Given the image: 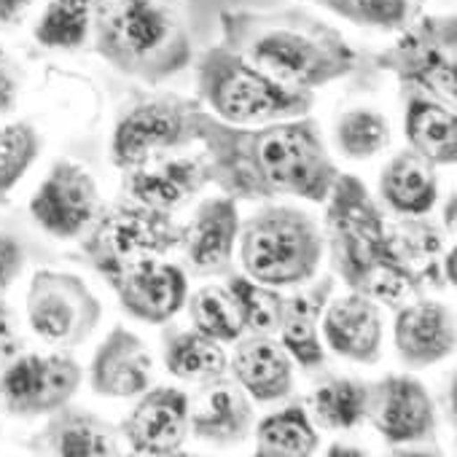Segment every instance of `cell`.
<instances>
[{
    "mask_svg": "<svg viewBox=\"0 0 457 457\" xmlns=\"http://www.w3.org/2000/svg\"><path fill=\"white\" fill-rule=\"evenodd\" d=\"M331 454H363V452H361V449H353V452H350V449H342L339 444H334Z\"/></svg>",
    "mask_w": 457,
    "mask_h": 457,
    "instance_id": "43",
    "label": "cell"
},
{
    "mask_svg": "<svg viewBox=\"0 0 457 457\" xmlns=\"http://www.w3.org/2000/svg\"><path fill=\"white\" fill-rule=\"evenodd\" d=\"M20 95H22V68L0 46V116H6L17 108Z\"/></svg>",
    "mask_w": 457,
    "mask_h": 457,
    "instance_id": "38",
    "label": "cell"
},
{
    "mask_svg": "<svg viewBox=\"0 0 457 457\" xmlns=\"http://www.w3.org/2000/svg\"><path fill=\"white\" fill-rule=\"evenodd\" d=\"M30 449L54 457H111L121 452L119 433L108 420L68 403L49 414V422L30 441Z\"/></svg>",
    "mask_w": 457,
    "mask_h": 457,
    "instance_id": "22",
    "label": "cell"
},
{
    "mask_svg": "<svg viewBox=\"0 0 457 457\" xmlns=\"http://www.w3.org/2000/svg\"><path fill=\"white\" fill-rule=\"evenodd\" d=\"M379 194L398 215H428L438 199L436 170L411 148L401 151L382 167Z\"/></svg>",
    "mask_w": 457,
    "mask_h": 457,
    "instance_id": "26",
    "label": "cell"
},
{
    "mask_svg": "<svg viewBox=\"0 0 457 457\" xmlns=\"http://www.w3.org/2000/svg\"><path fill=\"white\" fill-rule=\"evenodd\" d=\"M226 288L237 302L248 334H278L283 320V304H286V296H280L278 288L243 275H228Z\"/></svg>",
    "mask_w": 457,
    "mask_h": 457,
    "instance_id": "35",
    "label": "cell"
},
{
    "mask_svg": "<svg viewBox=\"0 0 457 457\" xmlns=\"http://www.w3.org/2000/svg\"><path fill=\"white\" fill-rule=\"evenodd\" d=\"M25 310L33 334L60 350L84 345L103 318V304L89 286L79 275L57 270L33 275Z\"/></svg>",
    "mask_w": 457,
    "mask_h": 457,
    "instance_id": "9",
    "label": "cell"
},
{
    "mask_svg": "<svg viewBox=\"0 0 457 457\" xmlns=\"http://www.w3.org/2000/svg\"><path fill=\"white\" fill-rule=\"evenodd\" d=\"M183 237V226L170 215V210H156L132 199L100 207L95 220L81 237V251L87 262L97 270L103 264L162 256L175 251Z\"/></svg>",
    "mask_w": 457,
    "mask_h": 457,
    "instance_id": "8",
    "label": "cell"
},
{
    "mask_svg": "<svg viewBox=\"0 0 457 457\" xmlns=\"http://www.w3.org/2000/svg\"><path fill=\"white\" fill-rule=\"evenodd\" d=\"M403 135L414 154L428 159L433 167H452L457 162V116L454 108L420 95L406 92Z\"/></svg>",
    "mask_w": 457,
    "mask_h": 457,
    "instance_id": "25",
    "label": "cell"
},
{
    "mask_svg": "<svg viewBox=\"0 0 457 457\" xmlns=\"http://www.w3.org/2000/svg\"><path fill=\"white\" fill-rule=\"evenodd\" d=\"M38 156L41 135L30 121H14L0 127V204L12 196V191L28 175Z\"/></svg>",
    "mask_w": 457,
    "mask_h": 457,
    "instance_id": "36",
    "label": "cell"
},
{
    "mask_svg": "<svg viewBox=\"0 0 457 457\" xmlns=\"http://www.w3.org/2000/svg\"><path fill=\"white\" fill-rule=\"evenodd\" d=\"M444 278L449 280V286H454V251H449L444 259Z\"/></svg>",
    "mask_w": 457,
    "mask_h": 457,
    "instance_id": "41",
    "label": "cell"
},
{
    "mask_svg": "<svg viewBox=\"0 0 457 457\" xmlns=\"http://www.w3.org/2000/svg\"><path fill=\"white\" fill-rule=\"evenodd\" d=\"M89 36L111 68L145 84H162L194 60L178 0H92Z\"/></svg>",
    "mask_w": 457,
    "mask_h": 457,
    "instance_id": "4",
    "label": "cell"
},
{
    "mask_svg": "<svg viewBox=\"0 0 457 457\" xmlns=\"http://www.w3.org/2000/svg\"><path fill=\"white\" fill-rule=\"evenodd\" d=\"M100 207L95 178L76 162H57L30 199V215L57 240L81 237Z\"/></svg>",
    "mask_w": 457,
    "mask_h": 457,
    "instance_id": "13",
    "label": "cell"
},
{
    "mask_svg": "<svg viewBox=\"0 0 457 457\" xmlns=\"http://www.w3.org/2000/svg\"><path fill=\"white\" fill-rule=\"evenodd\" d=\"M393 237L403 262L414 270L425 288L446 286V278L441 272L444 243L433 223L422 220V215H403V223L393 226Z\"/></svg>",
    "mask_w": 457,
    "mask_h": 457,
    "instance_id": "31",
    "label": "cell"
},
{
    "mask_svg": "<svg viewBox=\"0 0 457 457\" xmlns=\"http://www.w3.org/2000/svg\"><path fill=\"white\" fill-rule=\"evenodd\" d=\"M154 361L143 339L124 326L111 328L92 358L89 382L103 398H135L151 387Z\"/></svg>",
    "mask_w": 457,
    "mask_h": 457,
    "instance_id": "19",
    "label": "cell"
},
{
    "mask_svg": "<svg viewBox=\"0 0 457 457\" xmlns=\"http://www.w3.org/2000/svg\"><path fill=\"white\" fill-rule=\"evenodd\" d=\"M191 132L194 143L204 145L210 183L237 202L278 196L326 202L339 178L318 121L307 116L240 127L215 119L196 103Z\"/></svg>",
    "mask_w": 457,
    "mask_h": 457,
    "instance_id": "1",
    "label": "cell"
},
{
    "mask_svg": "<svg viewBox=\"0 0 457 457\" xmlns=\"http://www.w3.org/2000/svg\"><path fill=\"white\" fill-rule=\"evenodd\" d=\"M232 371L240 387L259 403L280 401L294 387V358L272 334H248L237 339Z\"/></svg>",
    "mask_w": 457,
    "mask_h": 457,
    "instance_id": "23",
    "label": "cell"
},
{
    "mask_svg": "<svg viewBox=\"0 0 457 457\" xmlns=\"http://www.w3.org/2000/svg\"><path fill=\"white\" fill-rule=\"evenodd\" d=\"M25 248L17 237L0 232V296H4L22 275L25 270Z\"/></svg>",
    "mask_w": 457,
    "mask_h": 457,
    "instance_id": "37",
    "label": "cell"
},
{
    "mask_svg": "<svg viewBox=\"0 0 457 457\" xmlns=\"http://www.w3.org/2000/svg\"><path fill=\"white\" fill-rule=\"evenodd\" d=\"M444 220H446V228H449V235L454 232V194L449 196V204L444 207Z\"/></svg>",
    "mask_w": 457,
    "mask_h": 457,
    "instance_id": "42",
    "label": "cell"
},
{
    "mask_svg": "<svg viewBox=\"0 0 457 457\" xmlns=\"http://www.w3.org/2000/svg\"><path fill=\"white\" fill-rule=\"evenodd\" d=\"M188 430L212 444H240L253 430V406L237 379L212 377L188 398Z\"/></svg>",
    "mask_w": 457,
    "mask_h": 457,
    "instance_id": "18",
    "label": "cell"
},
{
    "mask_svg": "<svg viewBox=\"0 0 457 457\" xmlns=\"http://www.w3.org/2000/svg\"><path fill=\"white\" fill-rule=\"evenodd\" d=\"M310 409L318 425L328 430H353L366 420L369 385L353 377H331L315 387Z\"/></svg>",
    "mask_w": 457,
    "mask_h": 457,
    "instance_id": "30",
    "label": "cell"
},
{
    "mask_svg": "<svg viewBox=\"0 0 457 457\" xmlns=\"http://www.w3.org/2000/svg\"><path fill=\"white\" fill-rule=\"evenodd\" d=\"M326 202L331 262L353 294H363L390 310L425 294L422 280L395 245L393 226L385 220L361 178L339 172Z\"/></svg>",
    "mask_w": 457,
    "mask_h": 457,
    "instance_id": "3",
    "label": "cell"
},
{
    "mask_svg": "<svg viewBox=\"0 0 457 457\" xmlns=\"http://www.w3.org/2000/svg\"><path fill=\"white\" fill-rule=\"evenodd\" d=\"M186 302H188L194 328L199 334H204L215 342H237L245 334L237 302L232 294H228V288L204 286Z\"/></svg>",
    "mask_w": 457,
    "mask_h": 457,
    "instance_id": "33",
    "label": "cell"
},
{
    "mask_svg": "<svg viewBox=\"0 0 457 457\" xmlns=\"http://www.w3.org/2000/svg\"><path fill=\"white\" fill-rule=\"evenodd\" d=\"M81 366L62 353H28L0 369V403L17 417H41L65 406L81 387Z\"/></svg>",
    "mask_w": 457,
    "mask_h": 457,
    "instance_id": "11",
    "label": "cell"
},
{
    "mask_svg": "<svg viewBox=\"0 0 457 457\" xmlns=\"http://www.w3.org/2000/svg\"><path fill=\"white\" fill-rule=\"evenodd\" d=\"M121 433L135 454H180L188 436V395L178 387H148L121 422Z\"/></svg>",
    "mask_w": 457,
    "mask_h": 457,
    "instance_id": "15",
    "label": "cell"
},
{
    "mask_svg": "<svg viewBox=\"0 0 457 457\" xmlns=\"http://www.w3.org/2000/svg\"><path fill=\"white\" fill-rule=\"evenodd\" d=\"M121 172H124L121 175L124 196L156 210H175L178 204L191 199L202 186L210 183L204 156L167 159L154 164L143 162Z\"/></svg>",
    "mask_w": 457,
    "mask_h": 457,
    "instance_id": "20",
    "label": "cell"
},
{
    "mask_svg": "<svg viewBox=\"0 0 457 457\" xmlns=\"http://www.w3.org/2000/svg\"><path fill=\"white\" fill-rule=\"evenodd\" d=\"M320 446V433L302 403H291L256 425L259 457H310Z\"/></svg>",
    "mask_w": 457,
    "mask_h": 457,
    "instance_id": "27",
    "label": "cell"
},
{
    "mask_svg": "<svg viewBox=\"0 0 457 457\" xmlns=\"http://www.w3.org/2000/svg\"><path fill=\"white\" fill-rule=\"evenodd\" d=\"M374 430L393 446L425 444L436 438V406L425 385L409 374H387L369 385V409Z\"/></svg>",
    "mask_w": 457,
    "mask_h": 457,
    "instance_id": "14",
    "label": "cell"
},
{
    "mask_svg": "<svg viewBox=\"0 0 457 457\" xmlns=\"http://www.w3.org/2000/svg\"><path fill=\"white\" fill-rule=\"evenodd\" d=\"M390 124L382 113L371 108H353L339 116L334 129V143L342 156L363 162L382 154L390 145Z\"/></svg>",
    "mask_w": 457,
    "mask_h": 457,
    "instance_id": "34",
    "label": "cell"
},
{
    "mask_svg": "<svg viewBox=\"0 0 457 457\" xmlns=\"http://www.w3.org/2000/svg\"><path fill=\"white\" fill-rule=\"evenodd\" d=\"M199 100L154 97L132 105L116 124L111 137V162L119 170L148 162L156 154L194 143L191 111Z\"/></svg>",
    "mask_w": 457,
    "mask_h": 457,
    "instance_id": "10",
    "label": "cell"
},
{
    "mask_svg": "<svg viewBox=\"0 0 457 457\" xmlns=\"http://www.w3.org/2000/svg\"><path fill=\"white\" fill-rule=\"evenodd\" d=\"M223 46L294 89H320L358 68L345 36L304 9H223Z\"/></svg>",
    "mask_w": 457,
    "mask_h": 457,
    "instance_id": "2",
    "label": "cell"
},
{
    "mask_svg": "<svg viewBox=\"0 0 457 457\" xmlns=\"http://www.w3.org/2000/svg\"><path fill=\"white\" fill-rule=\"evenodd\" d=\"M240 262L251 280L272 288L302 286L315 278L323 259L318 223L296 207H264L240 223Z\"/></svg>",
    "mask_w": 457,
    "mask_h": 457,
    "instance_id": "6",
    "label": "cell"
},
{
    "mask_svg": "<svg viewBox=\"0 0 457 457\" xmlns=\"http://www.w3.org/2000/svg\"><path fill=\"white\" fill-rule=\"evenodd\" d=\"M196 95L210 113L226 124H262L307 116L315 95L286 87L223 44L196 57Z\"/></svg>",
    "mask_w": 457,
    "mask_h": 457,
    "instance_id": "5",
    "label": "cell"
},
{
    "mask_svg": "<svg viewBox=\"0 0 457 457\" xmlns=\"http://www.w3.org/2000/svg\"><path fill=\"white\" fill-rule=\"evenodd\" d=\"M164 366L178 379L204 382L226 371L228 355L220 342L199 331H175L164 339Z\"/></svg>",
    "mask_w": 457,
    "mask_h": 457,
    "instance_id": "29",
    "label": "cell"
},
{
    "mask_svg": "<svg viewBox=\"0 0 457 457\" xmlns=\"http://www.w3.org/2000/svg\"><path fill=\"white\" fill-rule=\"evenodd\" d=\"M355 28L379 30V33H403L411 28L428 0H304Z\"/></svg>",
    "mask_w": 457,
    "mask_h": 457,
    "instance_id": "28",
    "label": "cell"
},
{
    "mask_svg": "<svg viewBox=\"0 0 457 457\" xmlns=\"http://www.w3.org/2000/svg\"><path fill=\"white\" fill-rule=\"evenodd\" d=\"M326 345L350 361L377 363L382 353V312L379 304L363 294H350L323 310Z\"/></svg>",
    "mask_w": 457,
    "mask_h": 457,
    "instance_id": "21",
    "label": "cell"
},
{
    "mask_svg": "<svg viewBox=\"0 0 457 457\" xmlns=\"http://www.w3.org/2000/svg\"><path fill=\"white\" fill-rule=\"evenodd\" d=\"M92 33V0H46L36 22V41L44 49L73 52L89 41Z\"/></svg>",
    "mask_w": 457,
    "mask_h": 457,
    "instance_id": "32",
    "label": "cell"
},
{
    "mask_svg": "<svg viewBox=\"0 0 457 457\" xmlns=\"http://www.w3.org/2000/svg\"><path fill=\"white\" fill-rule=\"evenodd\" d=\"M97 272L116 291L119 304L132 318L162 326L172 320L188 299L186 272L175 264L162 262L159 256H143L116 264H103Z\"/></svg>",
    "mask_w": 457,
    "mask_h": 457,
    "instance_id": "12",
    "label": "cell"
},
{
    "mask_svg": "<svg viewBox=\"0 0 457 457\" xmlns=\"http://www.w3.org/2000/svg\"><path fill=\"white\" fill-rule=\"evenodd\" d=\"M38 0H0V25H20Z\"/></svg>",
    "mask_w": 457,
    "mask_h": 457,
    "instance_id": "40",
    "label": "cell"
},
{
    "mask_svg": "<svg viewBox=\"0 0 457 457\" xmlns=\"http://www.w3.org/2000/svg\"><path fill=\"white\" fill-rule=\"evenodd\" d=\"M331 291H334V278L326 275L312 288L288 296L283 304V320L278 328L280 345L307 371L320 369L326 363V350L318 337V320L323 318Z\"/></svg>",
    "mask_w": 457,
    "mask_h": 457,
    "instance_id": "24",
    "label": "cell"
},
{
    "mask_svg": "<svg viewBox=\"0 0 457 457\" xmlns=\"http://www.w3.org/2000/svg\"><path fill=\"white\" fill-rule=\"evenodd\" d=\"M240 235L237 199L215 196L196 207L194 218L183 226L180 251L196 275H226L232 270L235 245Z\"/></svg>",
    "mask_w": 457,
    "mask_h": 457,
    "instance_id": "16",
    "label": "cell"
},
{
    "mask_svg": "<svg viewBox=\"0 0 457 457\" xmlns=\"http://www.w3.org/2000/svg\"><path fill=\"white\" fill-rule=\"evenodd\" d=\"M25 342L17 326V318L12 312V307L0 299V369H4L12 358H17L22 353Z\"/></svg>",
    "mask_w": 457,
    "mask_h": 457,
    "instance_id": "39",
    "label": "cell"
},
{
    "mask_svg": "<svg viewBox=\"0 0 457 457\" xmlns=\"http://www.w3.org/2000/svg\"><path fill=\"white\" fill-rule=\"evenodd\" d=\"M395 350L409 369L433 366L454 353L457 328L454 315L436 299H409L398 307L393 326Z\"/></svg>",
    "mask_w": 457,
    "mask_h": 457,
    "instance_id": "17",
    "label": "cell"
},
{
    "mask_svg": "<svg viewBox=\"0 0 457 457\" xmlns=\"http://www.w3.org/2000/svg\"><path fill=\"white\" fill-rule=\"evenodd\" d=\"M401 38L382 49L374 65L393 73L406 92L428 95L449 108L457 103V20L425 14Z\"/></svg>",
    "mask_w": 457,
    "mask_h": 457,
    "instance_id": "7",
    "label": "cell"
}]
</instances>
